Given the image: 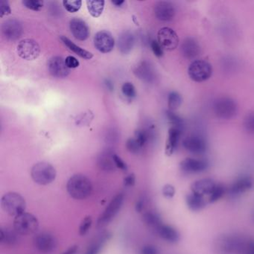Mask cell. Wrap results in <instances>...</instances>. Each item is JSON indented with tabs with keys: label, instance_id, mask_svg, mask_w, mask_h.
Segmentation results:
<instances>
[{
	"label": "cell",
	"instance_id": "6da1fadb",
	"mask_svg": "<svg viewBox=\"0 0 254 254\" xmlns=\"http://www.w3.org/2000/svg\"><path fill=\"white\" fill-rule=\"evenodd\" d=\"M66 190L71 197L76 200H84L91 194L93 186L91 181L84 175L77 174L69 178Z\"/></svg>",
	"mask_w": 254,
	"mask_h": 254
},
{
	"label": "cell",
	"instance_id": "7a4b0ae2",
	"mask_svg": "<svg viewBox=\"0 0 254 254\" xmlns=\"http://www.w3.org/2000/svg\"><path fill=\"white\" fill-rule=\"evenodd\" d=\"M243 239L236 235L227 234L219 236L215 241V248L220 254H233L245 248Z\"/></svg>",
	"mask_w": 254,
	"mask_h": 254
},
{
	"label": "cell",
	"instance_id": "3957f363",
	"mask_svg": "<svg viewBox=\"0 0 254 254\" xmlns=\"http://www.w3.org/2000/svg\"><path fill=\"white\" fill-rule=\"evenodd\" d=\"M2 209L11 216L17 217L24 213L26 208V200L17 192H8L1 199Z\"/></svg>",
	"mask_w": 254,
	"mask_h": 254
},
{
	"label": "cell",
	"instance_id": "277c9868",
	"mask_svg": "<svg viewBox=\"0 0 254 254\" xmlns=\"http://www.w3.org/2000/svg\"><path fill=\"white\" fill-rule=\"evenodd\" d=\"M212 110L217 118L228 120L237 114L238 105L232 98L223 96L215 99Z\"/></svg>",
	"mask_w": 254,
	"mask_h": 254
},
{
	"label": "cell",
	"instance_id": "5b68a950",
	"mask_svg": "<svg viewBox=\"0 0 254 254\" xmlns=\"http://www.w3.org/2000/svg\"><path fill=\"white\" fill-rule=\"evenodd\" d=\"M56 169L50 163L41 162L34 165L31 171L32 180L39 185H48L56 180Z\"/></svg>",
	"mask_w": 254,
	"mask_h": 254
},
{
	"label": "cell",
	"instance_id": "8992f818",
	"mask_svg": "<svg viewBox=\"0 0 254 254\" xmlns=\"http://www.w3.org/2000/svg\"><path fill=\"white\" fill-rule=\"evenodd\" d=\"M14 228L19 234L29 236L38 231L39 221L35 215L24 212L14 218Z\"/></svg>",
	"mask_w": 254,
	"mask_h": 254
},
{
	"label": "cell",
	"instance_id": "52a82bcc",
	"mask_svg": "<svg viewBox=\"0 0 254 254\" xmlns=\"http://www.w3.org/2000/svg\"><path fill=\"white\" fill-rule=\"evenodd\" d=\"M188 75L195 82L207 81L212 75V65L206 61H194L189 66Z\"/></svg>",
	"mask_w": 254,
	"mask_h": 254
},
{
	"label": "cell",
	"instance_id": "ba28073f",
	"mask_svg": "<svg viewBox=\"0 0 254 254\" xmlns=\"http://www.w3.org/2000/svg\"><path fill=\"white\" fill-rule=\"evenodd\" d=\"M124 202V194L123 193L117 194L111 200L106 209L104 211L103 213L100 215L97 221L98 228H103L105 226L108 225L117 214L120 212L122 206Z\"/></svg>",
	"mask_w": 254,
	"mask_h": 254
},
{
	"label": "cell",
	"instance_id": "9c48e42d",
	"mask_svg": "<svg viewBox=\"0 0 254 254\" xmlns=\"http://www.w3.org/2000/svg\"><path fill=\"white\" fill-rule=\"evenodd\" d=\"M17 53L22 59L33 61L38 59L41 54V47L35 40L24 39L17 45Z\"/></svg>",
	"mask_w": 254,
	"mask_h": 254
},
{
	"label": "cell",
	"instance_id": "30bf717a",
	"mask_svg": "<svg viewBox=\"0 0 254 254\" xmlns=\"http://www.w3.org/2000/svg\"><path fill=\"white\" fill-rule=\"evenodd\" d=\"M2 36L9 41H16L21 38L23 29L22 23L16 19H8L1 26Z\"/></svg>",
	"mask_w": 254,
	"mask_h": 254
},
{
	"label": "cell",
	"instance_id": "8fae6325",
	"mask_svg": "<svg viewBox=\"0 0 254 254\" xmlns=\"http://www.w3.org/2000/svg\"><path fill=\"white\" fill-rule=\"evenodd\" d=\"M159 44L163 50L173 51L179 44V38L176 32L169 27L162 28L157 34Z\"/></svg>",
	"mask_w": 254,
	"mask_h": 254
},
{
	"label": "cell",
	"instance_id": "7c38bea8",
	"mask_svg": "<svg viewBox=\"0 0 254 254\" xmlns=\"http://www.w3.org/2000/svg\"><path fill=\"white\" fill-rule=\"evenodd\" d=\"M183 146L187 151L194 154H202L207 149L204 138L199 135H190L183 140Z\"/></svg>",
	"mask_w": 254,
	"mask_h": 254
},
{
	"label": "cell",
	"instance_id": "4fadbf2b",
	"mask_svg": "<svg viewBox=\"0 0 254 254\" xmlns=\"http://www.w3.org/2000/svg\"><path fill=\"white\" fill-rule=\"evenodd\" d=\"M57 239L48 233H41L34 238V245L36 249L42 253L52 252L57 247Z\"/></svg>",
	"mask_w": 254,
	"mask_h": 254
},
{
	"label": "cell",
	"instance_id": "5bb4252c",
	"mask_svg": "<svg viewBox=\"0 0 254 254\" xmlns=\"http://www.w3.org/2000/svg\"><path fill=\"white\" fill-rule=\"evenodd\" d=\"M115 45V41L111 32L100 31L94 37V46L100 53H108L112 51Z\"/></svg>",
	"mask_w": 254,
	"mask_h": 254
},
{
	"label": "cell",
	"instance_id": "9a60e30c",
	"mask_svg": "<svg viewBox=\"0 0 254 254\" xmlns=\"http://www.w3.org/2000/svg\"><path fill=\"white\" fill-rule=\"evenodd\" d=\"M154 14L157 20L169 22L173 20L176 14V9L172 2L169 1H160L154 6Z\"/></svg>",
	"mask_w": 254,
	"mask_h": 254
},
{
	"label": "cell",
	"instance_id": "2e32d148",
	"mask_svg": "<svg viewBox=\"0 0 254 254\" xmlns=\"http://www.w3.org/2000/svg\"><path fill=\"white\" fill-rule=\"evenodd\" d=\"M48 69L50 73L56 78H66L69 74V69L66 66L65 59L61 56H55L49 60Z\"/></svg>",
	"mask_w": 254,
	"mask_h": 254
},
{
	"label": "cell",
	"instance_id": "e0dca14e",
	"mask_svg": "<svg viewBox=\"0 0 254 254\" xmlns=\"http://www.w3.org/2000/svg\"><path fill=\"white\" fill-rule=\"evenodd\" d=\"M209 164L207 161L202 159L188 157L183 160L181 163V168L184 172L187 173H200L207 169Z\"/></svg>",
	"mask_w": 254,
	"mask_h": 254
},
{
	"label": "cell",
	"instance_id": "ac0fdd59",
	"mask_svg": "<svg viewBox=\"0 0 254 254\" xmlns=\"http://www.w3.org/2000/svg\"><path fill=\"white\" fill-rule=\"evenodd\" d=\"M181 53L185 59L192 60L196 59L200 53V46L195 38L189 37L183 41Z\"/></svg>",
	"mask_w": 254,
	"mask_h": 254
},
{
	"label": "cell",
	"instance_id": "d6986e66",
	"mask_svg": "<svg viewBox=\"0 0 254 254\" xmlns=\"http://www.w3.org/2000/svg\"><path fill=\"white\" fill-rule=\"evenodd\" d=\"M69 28L74 38L78 41H86L90 36V29L81 19H72L69 23Z\"/></svg>",
	"mask_w": 254,
	"mask_h": 254
},
{
	"label": "cell",
	"instance_id": "ffe728a7",
	"mask_svg": "<svg viewBox=\"0 0 254 254\" xmlns=\"http://www.w3.org/2000/svg\"><path fill=\"white\" fill-rule=\"evenodd\" d=\"M134 73L139 79L146 83L153 82L156 78L155 71L148 62H141L135 69Z\"/></svg>",
	"mask_w": 254,
	"mask_h": 254
},
{
	"label": "cell",
	"instance_id": "44dd1931",
	"mask_svg": "<svg viewBox=\"0 0 254 254\" xmlns=\"http://www.w3.org/2000/svg\"><path fill=\"white\" fill-rule=\"evenodd\" d=\"M112 237V234L109 231H103L99 233L90 243L84 254H99L105 244Z\"/></svg>",
	"mask_w": 254,
	"mask_h": 254
},
{
	"label": "cell",
	"instance_id": "7402d4cb",
	"mask_svg": "<svg viewBox=\"0 0 254 254\" xmlns=\"http://www.w3.org/2000/svg\"><path fill=\"white\" fill-rule=\"evenodd\" d=\"M216 184L214 182L213 180L210 178H203V179L198 180L193 183L191 185V192L194 194H199V195L204 196L210 194L211 191L215 188Z\"/></svg>",
	"mask_w": 254,
	"mask_h": 254
},
{
	"label": "cell",
	"instance_id": "603a6c76",
	"mask_svg": "<svg viewBox=\"0 0 254 254\" xmlns=\"http://www.w3.org/2000/svg\"><path fill=\"white\" fill-rule=\"evenodd\" d=\"M114 154L115 153L108 149L103 151L98 157L97 163L101 170L107 172H114L117 169L114 162Z\"/></svg>",
	"mask_w": 254,
	"mask_h": 254
},
{
	"label": "cell",
	"instance_id": "cb8c5ba5",
	"mask_svg": "<svg viewBox=\"0 0 254 254\" xmlns=\"http://www.w3.org/2000/svg\"><path fill=\"white\" fill-rule=\"evenodd\" d=\"M254 186V181L250 177H242L236 180L230 187V191L233 195L243 194L249 191Z\"/></svg>",
	"mask_w": 254,
	"mask_h": 254
},
{
	"label": "cell",
	"instance_id": "d4e9b609",
	"mask_svg": "<svg viewBox=\"0 0 254 254\" xmlns=\"http://www.w3.org/2000/svg\"><path fill=\"white\" fill-rule=\"evenodd\" d=\"M134 44V35L131 32H125L120 35L118 40V47L122 54H129L133 50Z\"/></svg>",
	"mask_w": 254,
	"mask_h": 254
},
{
	"label": "cell",
	"instance_id": "484cf974",
	"mask_svg": "<svg viewBox=\"0 0 254 254\" xmlns=\"http://www.w3.org/2000/svg\"><path fill=\"white\" fill-rule=\"evenodd\" d=\"M156 231L158 233L159 236L166 242H170V243H176L180 240L179 233L176 229L174 228L172 226L162 224L156 230Z\"/></svg>",
	"mask_w": 254,
	"mask_h": 254
},
{
	"label": "cell",
	"instance_id": "4316f807",
	"mask_svg": "<svg viewBox=\"0 0 254 254\" xmlns=\"http://www.w3.org/2000/svg\"><path fill=\"white\" fill-rule=\"evenodd\" d=\"M182 133V130L175 127H171L169 128L166 145V153L167 155H172L175 152Z\"/></svg>",
	"mask_w": 254,
	"mask_h": 254
},
{
	"label": "cell",
	"instance_id": "83f0119b",
	"mask_svg": "<svg viewBox=\"0 0 254 254\" xmlns=\"http://www.w3.org/2000/svg\"><path fill=\"white\" fill-rule=\"evenodd\" d=\"M19 233L15 230L5 227L0 230V242L5 245L13 246L19 242Z\"/></svg>",
	"mask_w": 254,
	"mask_h": 254
},
{
	"label": "cell",
	"instance_id": "f1b7e54d",
	"mask_svg": "<svg viewBox=\"0 0 254 254\" xmlns=\"http://www.w3.org/2000/svg\"><path fill=\"white\" fill-rule=\"evenodd\" d=\"M187 206L192 211L201 210L206 206V202L203 196L191 192L186 198Z\"/></svg>",
	"mask_w": 254,
	"mask_h": 254
},
{
	"label": "cell",
	"instance_id": "f546056e",
	"mask_svg": "<svg viewBox=\"0 0 254 254\" xmlns=\"http://www.w3.org/2000/svg\"><path fill=\"white\" fill-rule=\"evenodd\" d=\"M63 44L69 49L71 51L73 52L74 53L79 56V57L82 58L84 59H87V60H90L93 57V55L90 52L87 51V50H84V49L78 47L76 44H74L73 42L70 41L69 38L66 37L62 36L61 38Z\"/></svg>",
	"mask_w": 254,
	"mask_h": 254
},
{
	"label": "cell",
	"instance_id": "4dcf8cb0",
	"mask_svg": "<svg viewBox=\"0 0 254 254\" xmlns=\"http://www.w3.org/2000/svg\"><path fill=\"white\" fill-rule=\"evenodd\" d=\"M105 3L103 0H88L87 1V5L89 13L96 18L100 17L103 12Z\"/></svg>",
	"mask_w": 254,
	"mask_h": 254
},
{
	"label": "cell",
	"instance_id": "1f68e13d",
	"mask_svg": "<svg viewBox=\"0 0 254 254\" xmlns=\"http://www.w3.org/2000/svg\"><path fill=\"white\" fill-rule=\"evenodd\" d=\"M142 221L148 227L155 230L163 224L160 215L154 212H145L142 215Z\"/></svg>",
	"mask_w": 254,
	"mask_h": 254
},
{
	"label": "cell",
	"instance_id": "d6a6232c",
	"mask_svg": "<svg viewBox=\"0 0 254 254\" xmlns=\"http://www.w3.org/2000/svg\"><path fill=\"white\" fill-rule=\"evenodd\" d=\"M166 117H167L168 121L172 126L171 127L179 129L182 131L184 130V127H185L184 120L179 115L175 114V111H169V110L166 111Z\"/></svg>",
	"mask_w": 254,
	"mask_h": 254
},
{
	"label": "cell",
	"instance_id": "836d02e7",
	"mask_svg": "<svg viewBox=\"0 0 254 254\" xmlns=\"http://www.w3.org/2000/svg\"><path fill=\"white\" fill-rule=\"evenodd\" d=\"M182 97L178 92H171L168 96V107L169 111H175L182 104Z\"/></svg>",
	"mask_w": 254,
	"mask_h": 254
},
{
	"label": "cell",
	"instance_id": "e575fe53",
	"mask_svg": "<svg viewBox=\"0 0 254 254\" xmlns=\"http://www.w3.org/2000/svg\"><path fill=\"white\" fill-rule=\"evenodd\" d=\"M243 127L247 133L254 135V112L250 113L245 117Z\"/></svg>",
	"mask_w": 254,
	"mask_h": 254
},
{
	"label": "cell",
	"instance_id": "d590c367",
	"mask_svg": "<svg viewBox=\"0 0 254 254\" xmlns=\"http://www.w3.org/2000/svg\"><path fill=\"white\" fill-rule=\"evenodd\" d=\"M64 6L66 8V11L69 13H75L79 11L81 8L82 2L81 0H76V1H69V0H64L63 2Z\"/></svg>",
	"mask_w": 254,
	"mask_h": 254
},
{
	"label": "cell",
	"instance_id": "8d00e7d4",
	"mask_svg": "<svg viewBox=\"0 0 254 254\" xmlns=\"http://www.w3.org/2000/svg\"><path fill=\"white\" fill-rule=\"evenodd\" d=\"M126 148H127V151H130L132 154H138L142 149L140 144L138 142L135 137L127 139V142H126Z\"/></svg>",
	"mask_w": 254,
	"mask_h": 254
},
{
	"label": "cell",
	"instance_id": "74e56055",
	"mask_svg": "<svg viewBox=\"0 0 254 254\" xmlns=\"http://www.w3.org/2000/svg\"><path fill=\"white\" fill-rule=\"evenodd\" d=\"M224 194V187L219 184H216L210 194H209V202H215L219 200Z\"/></svg>",
	"mask_w": 254,
	"mask_h": 254
},
{
	"label": "cell",
	"instance_id": "f35d334b",
	"mask_svg": "<svg viewBox=\"0 0 254 254\" xmlns=\"http://www.w3.org/2000/svg\"><path fill=\"white\" fill-rule=\"evenodd\" d=\"M92 224H93V219H92L91 216H90V215L86 216L80 224L79 234L81 236H85L90 230Z\"/></svg>",
	"mask_w": 254,
	"mask_h": 254
},
{
	"label": "cell",
	"instance_id": "ab89813d",
	"mask_svg": "<svg viewBox=\"0 0 254 254\" xmlns=\"http://www.w3.org/2000/svg\"><path fill=\"white\" fill-rule=\"evenodd\" d=\"M23 4L26 8L35 11H40L44 6V2L39 0H24Z\"/></svg>",
	"mask_w": 254,
	"mask_h": 254
},
{
	"label": "cell",
	"instance_id": "60d3db41",
	"mask_svg": "<svg viewBox=\"0 0 254 254\" xmlns=\"http://www.w3.org/2000/svg\"><path fill=\"white\" fill-rule=\"evenodd\" d=\"M122 91L124 96L129 99H132L136 96V90H135L134 86L131 83H125L122 87Z\"/></svg>",
	"mask_w": 254,
	"mask_h": 254
},
{
	"label": "cell",
	"instance_id": "b9f144b4",
	"mask_svg": "<svg viewBox=\"0 0 254 254\" xmlns=\"http://www.w3.org/2000/svg\"><path fill=\"white\" fill-rule=\"evenodd\" d=\"M222 66L224 68V70L227 72H232V71L236 69V66H237V64H236V61L232 57L224 58V60L222 61Z\"/></svg>",
	"mask_w": 254,
	"mask_h": 254
},
{
	"label": "cell",
	"instance_id": "7bdbcfd3",
	"mask_svg": "<svg viewBox=\"0 0 254 254\" xmlns=\"http://www.w3.org/2000/svg\"><path fill=\"white\" fill-rule=\"evenodd\" d=\"M151 50L154 53V56L157 58L162 57L163 56V49L162 48L158 41H152L151 43Z\"/></svg>",
	"mask_w": 254,
	"mask_h": 254
},
{
	"label": "cell",
	"instance_id": "ee69618b",
	"mask_svg": "<svg viewBox=\"0 0 254 254\" xmlns=\"http://www.w3.org/2000/svg\"><path fill=\"white\" fill-rule=\"evenodd\" d=\"M11 9L9 3L6 1H2L1 2V8H0V17H3L5 16L11 14Z\"/></svg>",
	"mask_w": 254,
	"mask_h": 254
},
{
	"label": "cell",
	"instance_id": "f6af8a7d",
	"mask_svg": "<svg viewBox=\"0 0 254 254\" xmlns=\"http://www.w3.org/2000/svg\"><path fill=\"white\" fill-rule=\"evenodd\" d=\"M65 62H66V66L69 69H75V68L79 66V62L78 59H75L73 56H68L65 59Z\"/></svg>",
	"mask_w": 254,
	"mask_h": 254
},
{
	"label": "cell",
	"instance_id": "bcb514c9",
	"mask_svg": "<svg viewBox=\"0 0 254 254\" xmlns=\"http://www.w3.org/2000/svg\"><path fill=\"white\" fill-rule=\"evenodd\" d=\"M140 254H159V251L154 245H147L142 247Z\"/></svg>",
	"mask_w": 254,
	"mask_h": 254
},
{
	"label": "cell",
	"instance_id": "7dc6e473",
	"mask_svg": "<svg viewBox=\"0 0 254 254\" xmlns=\"http://www.w3.org/2000/svg\"><path fill=\"white\" fill-rule=\"evenodd\" d=\"M114 162H115L116 166L118 169H121L123 171H127V167L126 163L117 155V154H114Z\"/></svg>",
	"mask_w": 254,
	"mask_h": 254
},
{
	"label": "cell",
	"instance_id": "c3c4849f",
	"mask_svg": "<svg viewBox=\"0 0 254 254\" xmlns=\"http://www.w3.org/2000/svg\"><path fill=\"white\" fill-rule=\"evenodd\" d=\"M175 188H174L172 186L169 185H166L163 188V195L165 196V197H173L174 195H175Z\"/></svg>",
	"mask_w": 254,
	"mask_h": 254
},
{
	"label": "cell",
	"instance_id": "681fc988",
	"mask_svg": "<svg viewBox=\"0 0 254 254\" xmlns=\"http://www.w3.org/2000/svg\"><path fill=\"white\" fill-rule=\"evenodd\" d=\"M135 181H136V178L134 174H130L125 178L124 186L127 187H133L135 184Z\"/></svg>",
	"mask_w": 254,
	"mask_h": 254
},
{
	"label": "cell",
	"instance_id": "f907efd6",
	"mask_svg": "<svg viewBox=\"0 0 254 254\" xmlns=\"http://www.w3.org/2000/svg\"><path fill=\"white\" fill-rule=\"evenodd\" d=\"M145 197H142L138 199L137 201H136V205H135V209H136V212L140 213L145 209Z\"/></svg>",
	"mask_w": 254,
	"mask_h": 254
},
{
	"label": "cell",
	"instance_id": "816d5d0a",
	"mask_svg": "<svg viewBox=\"0 0 254 254\" xmlns=\"http://www.w3.org/2000/svg\"><path fill=\"white\" fill-rule=\"evenodd\" d=\"M246 254H254V240L248 242V245L245 247Z\"/></svg>",
	"mask_w": 254,
	"mask_h": 254
},
{
	"label": "cell",
	"instance_id": "f5cc1de1",
	"mask_svg": "<svg viewBox=\"0 0 254 254\" xmlns=\"http://www.w3.org/2000/svg\"><path fill=\"white\" fill-rule=\"evenodd\" d=\"M78 250V245H72L62 254H75Z\"/></svg>",
	"mask_w": 254,
	"mask_h": 254
},
{
	"label": "cell",
	"instance_id": "db71d44e",
	"mask_svg": "<svg viewBox=\"0 0 254 254\" xmlns=\"http://www.w3.org/2000/svg\"><path fill=\"white\" fill-rule=\"evenodd\" d=\"M105 86H106L107 88L108 89V90H114V85H113L112 82H111V81H109V80H106V81H105Z\"/></svg>",
	"mask_w": 254,
	"mask_h": 254
},
{
	"label": "cell",
	"instance_id": "11a10c76",
	"mask_svg": "<svg viewBox=\"0 0 254 254\" xmlns=\"http://www.w3.org/2000/svg\"><path fill=\"white\" fill-rule=\"evenodd\" d=\"M112 3L115 5L116 6H121L123 4L125 3V1H123V0H117V1H112Z\"/></svg>",
	"mask_w": 254,
	"mask_h": 254
}]
</instances>
